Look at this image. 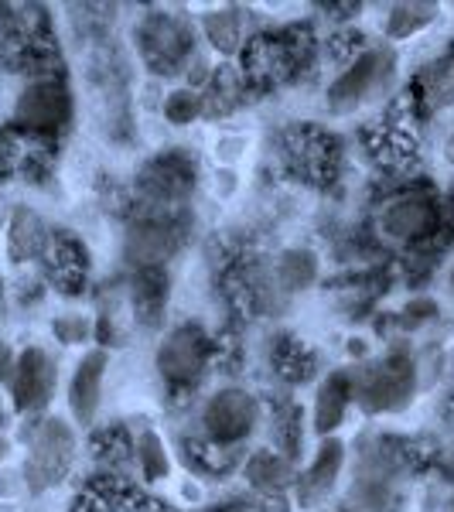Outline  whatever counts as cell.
<instances>
[{
  "mask_svg": "<svg viewBox=\"0 0 454 512\" xmlns=\"http://www.w3.org/2000/svg\"><path fill=\"white\" fill-rule=\"evenodd\" d=\"M202 424H205V434L219 444L243 441V437L253 431V424H257V400L246 390H236V386L219 390L205 403Z\"/></svg>",
  "mask_w": 454,
  "mask_h": 512,
  "instance_id": "obj_2",
  "label": "cell"
},
{
  "mask_svg": "<svg viewBox=\"0 0 454 512\" xmlns=\"http://www.w3.org/2000/svg\"><path fill=\"white\" fill-rule=\"evenodd\" d=\"M424 103L427 110H444V106H454V55L431 65L424 79Z\"/></svg>",
  "mask_w": 454,
  "mask_h": 512,
  "instance_id": "obj_21",
  "label": "cell"
},
{
  "mask_svg": "<svg viewBox=\"0 0 454 512\" xmlns=\"http://www.w3.org/2000/svg\"><path fill=\"white\" fill-rule=\"evenodd\" d=\"M318 277V260L315 253L308 250H291L280 256L277 263V280L287 287V291H304V287H311Z\"/></svg>",
  "mask_w": 454,
  "mask_h": 512,
  "instance_id": "obj_19",
  "label": "cell"
},
{
  "mask_svg": "<svg viewBox=\"0 0 454 512\" xmlns=\"http://www.w3.org/2000/svg\"><path fill=\"white\" fill-rule=\"evenodd\" d=\"M188 31L171 18H151L144 28V48L151 55V62L178 65L188 55Z\"/></svg>",
  "mask_w": 454,
  "mask_h": 512,
  "instance_id": "obj_11",
  "label": "cell"
},
{
  "mask_svg": "<svg viewBox=\"0 0 454 512\" xmlns=\"http://www.w3.org/2000/svg\"><path fill=\"white\" fill-rule=\"evenodd\" d=\"M137 458H140V472L144 478H151V482H158V478H168L171 472V461H168V451H164L161 437L144 431L137 441Z\"/></svg>",
  "mask_w": 454,
  "mask_h": 512,
  "instance_id": "obj_22",
  "label": "cell"
},
{
  "mask_svg": "<svg viewBox=\"0 0 454 512\" xmlns=\"http://www.w3.org/2000/svg\"><path fill=\"white\" fill-rule=\"evenodd\" d=\"M72 512H161V509H158V502H147L144 495H137L134 489L103 482L82 492V499L76 502Z\"/></svg>",
  "mask_w": 454,
  "mask_h": 512,
  "instance_id": "obj_10",
  "label": "cell"
},
{
  "mask_svg": "<svg viewBox=\"0 0 454 512\" xmlns=\"http://www.w3.org/2000/svg\"><path fill=\"white\" fill-rule=\"evenodd\" d=\"M52 386H55V362L41 349L21 352L18 369H14V386H11L14 407L24 410V414L41 410L52 400Z\"/></svg>",
  "mask_w": 454,
  "mask_h": 512,
  "instance_id": "obj_4",
  "label": "cell"
},
{
  "mask_svg": "<svg viewBox=\"0 0 454 512\" xmlns=\"http://www.w3.org/2000/svg\"><path fill=\"white\" fill-rule=\"evenodd\" d=\"M205 38L222 55H233L243 45V14L236 7H222V11L205 14Z\"/></svg>",
  "mask_w": 454,
  "mask_h": 512,
  "instance_id": "obj_16",
  "label": "cell"
},
{
  "mask_svg": "<svg viewBox=\"0 0 454 512\" xmlns=\"http://www.w3.org/2000/svg\"><path fill=\"white\" fill-rule=\"evenodd\" d=\"M72 113V103H69V93L65 86L52 79H41L35 86H28L14 106V120L24 123V127H38V130H55L69 120Z\"/></svg>",
  "mask_w": 454,
  "mask_h": 512,
  "instance_id": "obj_3",
  "label": "cell"
},
{
  "mask_svg": "<svg viewBox=\"0 0 454 512\" xmlns=\"http://www.w3.org/2000/svg\"><path fill=\"white\" fill-rule=\"evenodd\" d=\"M410 390H414L410 366H383L373 376H366V383L359 386V400L369 414H383V410L403 407Z\"/></svg>",
  "mask_w": 454,
  "mask_h": 512,
  "instance_id": "obj_7",
  "label": "cell"
},
{
  "mask_svg": "<svg viewBox=\"0 0 454 512\" xmlns=\"http://www.w3.org/2000/svg\"><path fill=\"white\" fill-rule=\"evenodd\" d=\"M4 454H7V441H0V458H4Z\"/></svg>",
  "mask_w": 454,
  "mask_h": 512,
  "instance_id": "obj_30",
  "label": "cell"
},
{
  "mask_svg": "<svg viewBox=\"0 0 454 512\" xmlns=\"http://www.w3.org/2000/svg\"><path fill=\"white\" fill-rule=\"evenodd\" d=\"M175 253V233L161 222H144V226L130 229L127 236V256L140 267H154V263L168 260Z\"/></svg>",
  "mask_w": 454,
  "mask_h": 512,
  "instance_id": "obj_12",
  "label": "cell"
},
{
  "mask_svg": "<svg viewBox=\"0 0 454 512\" xmlns=\"http://www.w3.org/2000/svg\"><path fill=\"white\" fill-rule=\"evenodd\" d=\"M243 478L253 485L257 492H284L294 482L291 461L280 458L274 451H257L243 468Z\"/></svg>",
  "mask_w": 454,
  "mask_h": 512,
  "instance_id": "obj_14",
  "label": "cell"
},
{
  "mask_svg": "<svg viewBox=\"0 0 454 512\" xmlns=\"http://www.w3.org/2000/svg\"><path fill=\"white\" fill-rule=\"evenodd\" d=\"M219 178H222V181H219V185H222V195L233 192V178H236L233 171H219Z\"/></svg>",
  "mask_w": 454,
  "mask_h": 512,
  "instance_id": "obj_28",
  "label": "cell"
},
{
  "mask_svg": "<svg viewBox=\"0 0 454 512\" xmlns=\"http://www.w3.org/2000/svg\"><path fill=\"white\" fill-rule=\"evenodd\" d=\"M106 352H89L79 362L76 376L69 383V407L76 414L79 424H93L96 410H99V396H103V376H106Z\"/></svg>",
  "mask_w": 454,
  "mask_h": 512,
  "instance_id": "obj_9",
  "label": "cell"
},
{
  "mask_svg": "<svg viewBox=\"0 0 454 512\" xmlns=\"http://www.w3.org/2000/svg\"><path fill=\"white\" fill-rule=\"evenodd\" d=\"M345 407H349V383H345L342 376L325 379L315 400V431L332 434L345 420Z\"/></svg>",
  "mask_w": 454,
  "mask_h": 512,
  "instance_id": "obj_15",
  "label": "cell"
},
{
  "mask_svg": "<svg viewBox=\"0 0 454 512\" xmlns=\"http://www.w3.org/2000/svg\"><path fill=\"white\" fill-rule=\"evenodd\" d=\"M198 113H202V99H198L192 89H175V93L168 96V103H164V117L171 123H192Z\"/></svg>",
  "mask_w": 454,
  "mask_h": 512,
  "instance_id": "obj_24",
  "label": "cell"
},
{
  "mask_svg": "<svg viewBox=\"0 0 454 512\" xmlns=\"http://www.w3.org/2000/svg\"><path fill=\"white\" fill-rule=\"evenodd\" d=\"M72 461H76V434L62 420H45L31 437L28 461H24V478H28L31 492H45L59 485L69 475Z\"/></svg>",
  "mask_w": 454,
  "mask_h": 512,
  "instance_id": "obj_1",
  "label": "cell"
},
{
  "mask_svg": "<svg viewBox=\"0 0 454 512\" xmlns=\"http://www.w3.org/2000/svg\"><path fill=\"white\" fill-rule=\"evenodd\" d=\"M158 366L171 383H192L205 366V338L195 328L171 332L158 352Z\"/></svg>",
  "mask_w": 454,
  "mask_h": 512,
  "instance_id": "obj_5",
  "label": "cell"
},
{
  "mask_svg": "<svg viewBox=\"0 0 454 512\" xmlns=\"http://www.w3.org/2000/svg\"><path fill=\"white\" fill-rule=\"evenodd\" d=\"M437 18V7L434 4H400L390 11V21H386V35L403 41L410 35H417L424 24H431Z\"/></svg>",
  "mask_w": 454,
  "mask_h": 512,
  "instance_id": "obj_20",
  "label": "cell"
},
{
  "mask_svg": "<svg viewBox=\"0 0 454 512\" xmlns=\"http://www.w3.org/2000/svg\"><path fill=\"white\" fill-rule=\"evenodd\" d=\"M48 229L31 209H18L11 219V233H7V246H11L14 260H35V256L48 253Z\"/></svg>",
  "mask_w": 454,
  "mask_h": 512,
  "instance_id": "obj_13",
  "label": "cell"
},
{
  "mask_svg": "<svg viewBox=\"0 0 454 512\" xmlns=\"http://www.w3.org/2000/svg\"><path fill=\"white\" fill-rule=\"evenodd\" d=\"M379 76H383V55L366 52L359 62H352L349 69L332 82V89H328V103H332V110L335 113L356 110L362 99L376 89Z\"/></svg>",
  "mask_w": 454,
  "mask_h": 512,
  "instance_id": "obj_6",
  "label": "cell"
},
{
  "mask_svg": "<svg viewBox=\"0 0 454 512\" xmlns=\"http://www.w3.org/2000/svg\"><path fill=\"white\" fill-rule=\"evenodd\" d=\"M18 475H14V472H0V495H14V492H18Z\"/></svg>",
  "mask_w": 454,
  "mask_h": 512,
  "instance_id": "obj_27",
  "label": "cell"
},
{
  "mask_svg": "<svg viewBox=\"0 0 454 512\" xmlns=\"http://www.w3.org/2000/svg\"><path fill=\"white\" fill-rule=\"evenodd\" d=\"M444 161L454 164V134H451L448 140H444Z\"/></svg>",
  "mask_w": 454,
  "mask_h": 512,
  "instance_id": "obj_29",
  "label": "cell"
},
{
  "mask_svg": "<svg viewBox=\"0 0 454 512\" xmlns=\"http://www.w3.org/2000/svg\"><path fill=\"white\" fill-rule=\"evenodd\" d=\"M161 301H164V280L154 277V270L140 274L137 284H134V308H137V315L144 318V321H158Z\"/></svg>",
  "mask_w": 454,
  "mask_h": 512,
  "instance_id": "obj_23",
  "label": "cell"
},
{
  "mask_svg": "<svg viewBox=\"0 0 454 512\" xmlns=\"http://www.w3.org/2000/svg\"><path fill=\"white\" fill-rule=\"evenodd\" d=\"M55 335L62 338V342H86L89 335V321L86 318H62L59 325H55Z\"/></svg>",
  "mask_w": 454,
  "mask_h": 512,
  "instance_id": "obj_25",
  "label": "cell"
},
{
  "mask_svg": "<svg viewBox=\"0 0 454 512\" xmlns=\"http://www.w3.org/2000/svg\"><path fill=\"white\" fill-rule=\"evenodd\" d=\"M144 188L154 198H181L192 188V175H188V168H181L178 161H158L154 168H147Z\"/></svg>",
  "mask_w": 454,
  "mask_h": 512,
  "instance_id": "obj_17",
  "label": "cell"
},
{
  "mask_svg": "<svg viewBox=\"0 0 454 512\" xmlns=\"http://www.w3.org/2000/svg\"><path fill=\"white\" fill-rule=\"evenodd\" d=\"M243 147H246V137H226V140H219V158L222 161H236L239 154H243Z\"/></svg>",
  "mask_w": 454,
  "mask_h": 512,
  "instance_id": "obj_26",
  "label": "cell"
},
{
  "mask_svg": "<svg viewBox=\"0 0 454 512\" xmlns=\"http://www.w3.org/2000/svg\"><path fill=\"white\" fill-rule=\"evenodd\" d=\"M342 451L345 448L338 441H325V444H321L318 458L311 461V468H308V492L311 495H325L335 485L338 472H342V458H345Z\"/></svg>",
  "mask_w": 454,
  "mask_h": 512,
  "instance_id": "obj_18",
  "label": "cell"
},
{
  "mask_svg": "<svg viewBox=\"0 0 454 512\" xmlns=\"http://www.w3.org/2000/svg\"><path fill=\"white\" fill-rule=\"evenodd\" d=\"M379 226H383V233L390 236V239H420V236L434 233L437 209H434L431 198L410 195V198H400V202H393L390 209L383 212Z\"/></svg>",
  "mask_w": 454,
  "mask_h": 512,
  "instance_id": "obj_8",
  "label": "cell"
}]
</instances>
